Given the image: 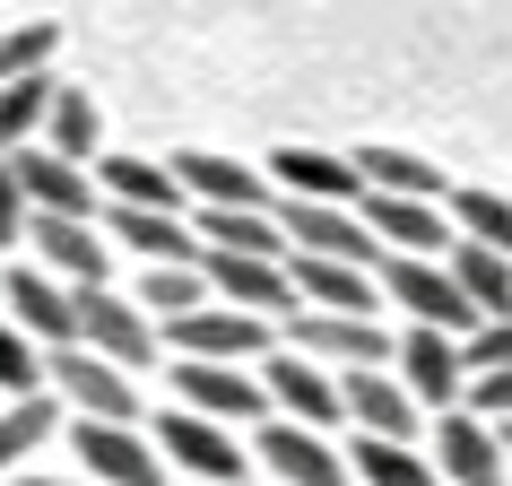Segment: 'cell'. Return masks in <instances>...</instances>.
<instances>
[{"mask_svg":"<svg viewBox=\"0 0 512 486\" xmlns=\"http://www.w3.org/2000/svg\"><path fill=\"white\" fill-rule=\"evenodd\" d=\"M452 235L512 261V200L504 191H452Z\"/></svg>","mask_w":512,"mask_h":486,"instance_id":"obj_28","label":"cell"},{"mask_svg":"<svg viewBox=\"0 0 512 486\" xmlns=\"http://www.w3.org/2000/svg\"><path fill=\"white\" fill-rule=\"evenodd\" d=\"M183 191H200V209H235V217H270V174L243 157H174Z\"/></svg>","mask_w":512,"mask_h":486,"instance_id":"obj_18","label":"cell"},{"mask_svg":"<svg viewBox=\"0 0 512 486\" xmlns=\"http://www.w3.org/2000/svg\"><path fill=\"white\" fill-rule=\"evenodd\" d=\"M27 235V191H18V165L0 157V243H18Z\"/></svg>","mask_w":512,"mask_h":486,"instance_id":"obj_36","label":"cell"},{"mask_svg":"<svg viewBox=\"0 0 512 486\" xmlns=\"http://www.w3.org/2000/svg\"><path fill=\"white\" fill-rule=\"evenodd\" d=\"M278 226H287V243H296L304 261H348V270L382 261V243L356 226V209H304V200H287V209H278Z\"/></svg>","mask_w":512,"mask_h":486,"instance_id":"obj_14","label":"cell"},{"mask_svg":"<svg viewBox=\"0 0 512 486\" xmlns=\"http://www.w3.org/2000/svg\"><path fill=\"white\" fill-rule=\"evenodd\" d=\"M252 443H261V460H270V486H348V460L330 452L322 434L287 426V417H270Z\"/></svg>","mask_w":512,"mask_h":486,"instance_id":"obj_17","label":"cell"},{"mask_svg":"<svg viewBox=\"0 0 512 486\" xmlns=\"http://www.w3.org/2000/svg\"><path fill=\"white\" fill-rule=\"evenodd\" d=\"M105 191L113 209H157V217H183V174L157 157H105Z\"/></svg>","mask_w":512,"mask_h":486,"instance_id":"obj_24","label":"cell"},{"mask_svg":"<svg viewBox=\"0 0 512 486\" xmlns=\"http://www.w3.org/2000/svg\"><path fill=\"white\" fill-rule=\"evenodd\" d=\"M434 478L443 486H504V443H495V426L469 417V408H452L443 434H434Z\"/></svg>","mask_w":512,"mask_h":486,"instance_id":"obj_16","label":"cell"},{"mask_svg":"<svg viewBox=\"0 0 512 486\" xmlns=\"http://www.w3.org/2000/svg\"><path fill=\"white\" fill-rule=\"evenodd\" d=\"M200 278L226 313H252V322H296V287H287V261H226V252H200Z\"/></svg>","mask_w":512,"mask_h":486,"instance_id":"obj_6","label":"cell"},{"mask_svg":"<svg viewBox=\"0 0 512 486\" xmlns=\"http://www.w3.org/2000/svg\"><path fill=\"white\" fill-rule=\"evenodd\" d=\"M460 365H469V382L478 374H512V322H486L469 348H460Z\"/></svg>","mask_w":512,"mask_h":486,"instance_id":"obj_34","label":"cell"},{"mask_svg":"<svg viewBox=\"0 0 512 486\" xmlns=\"http://www.w3.org/2000/svg\"><path fill=\"white\" fill-rule=\"evenodd\" d=\"M174 391H183L191 417H209V426H252L261 408H270V391H261V374H243V365H174Z\"/></svg>","mask_w":512,"mask_h":486,"instance_id":"obj_10","label":"cell"},{"mask_svg":"<svg viewBox=\"0 0 512 486\" xmlns=\"http://www.w3.org/2000/svg\"><path fill=\"white\" fill-rule=\"evenodd\" d=\"M139 296H148V313L174 330V322H191V313L209 304V278H200V270H148V287H139Z\"/></svg>","mask_w":512,"mask_h":486,"instance_id":"obj_32","label":"cell"},{"mask_svg":"<svg viewBox=\"0 0 512 486\" xmlns=\"http://www.w3.org/2000/svg\"><path fill=\"white\" fill-rule=\"evenodd\" d=\"M157 434H165V460H183V469H191V486H243V443L226 426L191 417V408H165Z\"/></svg>","mask_w":512,"mask_h":486,"instance_id":"obj_11","label":"cell"},{"mask_svg":"<svg viewBox=\"0 0 512 486\" xmlns=\"http://www.w3.org/2000/svg\"><path fill=\"white\" fill-rule=\"evenodd\" d=\"M296 356L304 365H348V374H382L400 339H382V322H356V313H296Z\"/></svg>","mask_w":512,"mask_h":486,"instance_id":"obj_5","label":"cell"},{"mask_svg":"<svg viewBox=\"0 0 512 486\" xmlns=\"http://www.w3.org/2000/svg\"><path fill=\"white\" fill-rule=\"evenodd\" d=\"M53 44H61V27H53V18H35V27H9V35H0V87H18V79H44Z\"/></svg>","mask_w":512,"mask_h":486,"instance_id":"obj_31","label":"cell"},{"mask_svg":"<svg viewBox=\"0 0 512 486\" xmlns=\"http://www.w3.org/2000/svg\"><path fill=\"white\" fill-rule=\"evenodd\" d=\"M70 443H79L87 486H165V478H157V452H148V434H131V426H96V417H79V426H70Z\"/></svg>","mask_w":512,"mask_h":486,"instance_id":"obj_12","label":"cell"},{"mask_svg":"<svg viewBox=\"0 0 512 486\" xmlns=\"http://www.w3.org/2000/svg\"><path fill=\"white\" fill-rule=\"evenodd\" d=\"M261 391H270V408L287 417V426H304V434H330L348 408H339V382L322 374V365H304L296 348H270L261 356Z\"/></svg>","mask_w":512,"mask_h":486,"instance_id":"obj_4","label":"cell"},{"mask_svg":"<svg viewBox=\"0 0 512 486\" xmlns=\"http://www.w3.org/2000/svg\"><path fill=\"white\" fill-rule=\"evenodd\" d=\"M35 252H44V278L61 287H105V235L96 226H70V217H27Z\"/></svg>","mask_w":512,"mask_h":486,"instance_id":"obj_21","label":"cell"},{"mask_svg":"<svg viewBox=\"0 0 512 486\" xmlns=\"http://www.w3.org/2000/svg\"><path fill=\"white\" fill-rule=\"evenodd\" d=\"M183 365H261L270 356V322H252V313H226V304H200L191 322L165 330Z\"/></svg>","mask_w":512,"mask_h":486,"instance_id":"obj_7","label":"cell"},{"mask_svg":"<svg viewBox=\"0 0 512 486\" xmlns=\"http://www.w3.org/2000/svg\"><path fill=\"white\" fill-rule=\"evenodd\" d=\"M0 296L18 304V330H27V339H44V348H79V296H70V287H61V278H44V270H27V261H18V270L0 278Z\"/></svg>","mask_w":512,"mask_h":486,"instance_id":"obj_13","label":"cell"},{"mask_svg":"<svg viewBox=\"0 0 512 486\" xmlns=\"http://www.w3.org/2000/svg\"><path fill=\"white\" fill-rule=\"evenodd\" d=\"M443 270H452V287L469 296L478 330H486V322H512V261H504V252H478V243H452V252H443Z\"/></svg>","mask_w":512,"mask_h":486,"instance_id":"obj_23","label":"cell"},{"mask_svg":"<svg viewBox=\"0 0 512 486\" xmlns=\"http://www.w3.org/2000/svg\"><path fill=\"white\" fill-rule=\"evenodd\" d=\"M18 165V191H27V217H70V226H87V209H96V174L87 165H61L53 148H27Z\"/></svg>","mask_w":512,"mask_h":486,"instance_id":"obj_15","label":"cell"},{"mask_svg":"<svg viewBox=\"0 0 512 486\" xmlns=\"http://www.w3.org/2000/svg\"><path fill=\"white\" fill-rule=\"evenodd\" d=\"M348 478H365V486H443L426 452H408V443H374V434H356Z\"/></svg>","mask_w":512,"mask_h":486,"instance_id":"obj_26","label":"cell"},{"mask_svg":"<svg viewBox=\"0 0 512 486\" xmlns=\"http://www.w3.org/2000/svg\"><path fill=\"white\" fill-rule=\"evenodd\" d=\"M287 287H296V304L304 313H356V322H374V278L365 270H348V261H287Z\"/></svg>","mask_w":512,"mask_h":486,"instance_id":"obj_19","label":"cell"},{"mask_svg":"<svg viewBox=\"0 0 512 486\" xmlns=\"http://www.w3.org/2000/svg\"><path fill=\"white\" fill-rule=\"evenodd\" d=\"M339 408H348L374 443H408V434H417V400L400 391V374H339Z\"/></svg>","mask_w":512,"mask_h":486,"instance_id":"obj_22","label":"cell"},{"mask_svg":"<svg viewBox=\"0 0 512 486\" xmlns=\"http://www.w3.org/2000/svg\"><path fill=\"white\" fill-rule=\"evenodd\" d=\"M70 296H79V348L105 356L113 374L157 356V322H148L131 296H113V287H70Z\"/></svg>","mask_w":512,"mask_h":486,"instance_id":"obj_2","label":"cell"},{"mask_svg":"<svg viewBox=\"0 0 512 486\" xmlns=\"http://www.w3.org/2000/svg\"><path fill=\"white\" fill-rule=\"evenodd\" d=\"M469 417L512 426V374H478V382H469Z\"/></svg>","mask_w":512,"mask_h":486,"instance_id":"obj_35","label":"cell"},{"mask_svg":"<svg viewBox=\"0 0 512 486\" xmlns=\"http://www.w3.org/2000/svg\"><path fill=\"white\" fill-rule=\"evenodd\" d=\"M27 486H87V478H27Z\"/></svg>","mask_w":512,"mask_h":486,"instance_id":"obj_37","label":"cell"},{"mask_svg":"<svg viewBox=\"0 0 512 486\" xmlns=\"http://www.w3.org/2000/svg\"><path fill=\"white\" fill-rule=\"evenodd\" d=\"M0 391L9 400H35L44 391V356H35V339L18 322H0Z\"/></svg>","mask_w":512,"mask_h":486,"instance_id":"obj_33","label":"cell"},{"mask_svg":"<svg viewBox=\"0 0 512 486\" xmlns=\"http://www.w3.org/2000/svg\"><path fill=\"white\" fill-rule=\"evenodd\" d=\"M183 486H191V478H183Z\"/></svg>","mask_w":512,"mask_h":486,"instance_id":"obj_39","label":"cell"},{"mask_svg":"<svg viewBox=\"0 0 512 486\" xmlns=\"http://www.w3.org/2000/svg\"><path fill=\"white\" fill-rule=\"evenodd\" d=\"M44 139H53V157H61V165H87V157H96V96H87V87H53Z\"/></svg>","mask_w":512,"mask_h":486,"instance_id":"obj_27","label":"cell"},{"mask_svg":"<svg viewBox=\"0 0 512 486\" xmlns=\"http://www.w3.org/2000/svg\"><path fill=\"white\" fill-rule=\"evenodd\" d=\"M44 434H61V400H53V391H35V400H9V408H0V469H18V460L44 443Z\"/></svg>","mask_w":512,"mask_h":486,"instance_id":"obj_30","label":"cell"},{"mask_svg":"<svg viewBox=\"0 0 512 486\" xmlns=\"http://www.w3.org/2000/svg\"><path fill=\"white\" fill-rule=\"evenodd\" d=\"M44 113H53V79H18V87H0V157H27L35 131H44Z\"/></svg>","mask_w":512,"mask_h":486,"instance_id":"obj_29","label":"cell"},{"mask_svg":"<svg viewBox=\"0 0 512 486\" xmlns=\"http://www.w3.org/2000/svg\"><path fill=\"white\" fill-rule=\"evenodd\" d=\"M356 226L382 243V261H443L452 252V226H443V209L434 200H382V191H365L356 200Z\"/></svg>","mask_w":512,"mask_h":486,"instance_id":"obj_3","label":"cell"},{"mask_svg":"<svg viewBox=\"0 0 512 486\" xmlns=\"http://www.w3.org/2000/svg\"><path fill=\"white\" fill-rule=\"evenodd\" d=\"M270 183L304 209H348L356 200V165L348 157H322V148H278L270 157Z\"/></svg>","mask_w":512,"mask_h":486,"instance_id":"obj_20","label":"cell"},{"mask_svg":"<svg viewBox=\"0 0 512 486\" xmlns=\"http://www.w3.org/2000/svg\"><path fill=\"white\" fill-rule=\"evenodd\" d=\"M382 296L408 304V322L417 330H443V339H478V313H469V296L452 287V270L443 261H382Z\"/></svg>","mask_w":512,"mask_h":486,"instance_id":"obj_1","label":"cell"},{"mask_svg":"<svg viewBox=\"0 0 512 486\" xmlns=\"http://www.w3.org/2000/svg\"><path fill=\"white\" fill-rule=\"evenodd\" d=\"M495 443H512V426H495Z\"/></svg>","mask_w":512,"mask_h":486,"instance_id":"obj_38","label":"cell"},{"mask_svg":"<svg viewBox=\"0 0 512 486\" xmlns=\"http://www.w3.org/2000/svg\"><path fill=\"white\" fill-rule=\"evenodd\" d=\"M391 365H400V391L417 408H443L452 417L460 391H469V365H460V339H443V330H408L400 348H391Z\"/></svg>","mask_w":512,"mask_h":486,"instance_id":"obj_8","label":"cell"},{"mask_svg":"<svg viewBox=\"0 0 512 486\" xmlns=\"http://www.w3.org/2000/svg\"><path fill=\"white\" fill-rule=\"evenodd\" d=\"M44 382H53L79 417H96V426H131V374H113L105 356L61 348V356H44Z\"/></svg>","mask_w":512,"mask_h":486,"instance_id":"obj_9","label":"cell"},{"mask_svg":"<svg viewBox=\"0 0 512 486\" xmlns=\"http://www.w3.org/2000/svg\"><path fill=\"white\" fill-rule=\"evenodd\" d=\"M348 165H356V191H382V200H434L443 191V174L426 157H408V148H365Z\"/></svg>","mask_w":512,"mask_h":486,"instance_id":"obj_25","label":"cell"}]
</instances>
